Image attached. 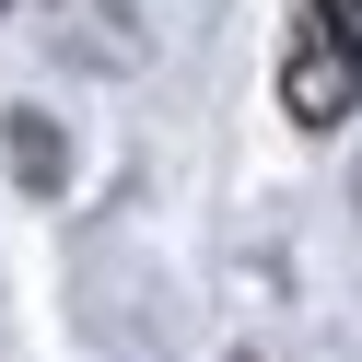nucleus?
<instances>
[{
	"mask_svg": "<svg viewBox=\"0 0 362 362\" xmlns=\"http://www.w3.org/2000/svg\"><path fill=\"white\" fill-rule=\"evenodd\" d=\"M12 164H24L35 187H47V175H59V141H47V129H35V117H24V129H12Z\"/></svg>",
	"mask_w": 362,
	"mask_h": 362,
	"instance_id": "f03ea898",
	"label": "nucleus"
},
{
	"mask_svg": "<svg viewBox=\"0 0 362 362\" xmlns=\"http://www.w3.org/2000/svg\"><path fill=\"white\" fill-rule=\"evenodd\" d=\"M351 94H362V0H304V12H292V47H281L292 129H339Z\"/></svg>",
	"mask_w": 362,
	"mask_h": 362,
	"instance_id": "f257e3e1",
	"label": "nucleus"
}]
</instances>
